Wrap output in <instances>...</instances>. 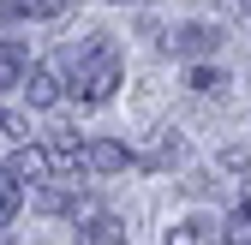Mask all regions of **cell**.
Wrapping results in <instances>:
<instances>
[{"instance_id": "obj_7", "label": "cell", "mask_w": 251, "mask_h": 245, "mask_svg": "<svg viewBox=\"0 0 251 245\" xmlns=\"http://www.w3.org/2000/svg\"><path fill=\"white\" fill-rule=\"evenodd\" d=\"M12 173H18V179H30V186L54 179V149H48V144H18V156H12Z\"/></svg>"}, {"instance_id": "obj_14", "label": "cell", "mask_w": 251, "mask_h": 245, "mask_svg": "<svg viewBox=\"0 0 251 245\" xmlns=\"http://www.w3.org/2000/svg\"><path fill=\"white\" fill-rule=\"evenodd\" d=\"M0 138H12V144H24L30 132H24V120L18 114H6V108H0Z\"/></svg>"}, {"instance_id": "obj_11", "label": "cell", "mask_w": 251, "mask_h": 245, "mask_svg": "<svg viewBox=\"0 0 251 245\" xmlns=\"http://www.w3.org/2000/svg\"><path fill=\"white\" fill-rule=\"evenodd\" d=\"M168 245H222V227L215 221H179L168 233Z\"/></svg>"}, {"instance_id": "obj_6", "label": "cell", "mask_w": 251, "mask_h": 245, "mask_svg": "<svg viewBox=\"0 0 251 245\" xmlns=\"http://www.w3.org/2000/svg\"><path fill=\"white\" fill-rule=\"evenodd\" d=\"M78 245H126V221L108 216V209H90L78 221Z\"/></svg>"}, {"instance_id": "obj_12", "label": "cell", "mask_w": 251, "mask_h": 245, "mask_svg": "<svg viewBox=\"0 0 251 245\" xmlns=\"http://www.w3.org/2000/svg\"><path fill=\"white\" fill-rule=\"evenodd\" d=\"M222 245H251V197L233 203V216L222 221Z\"/></svg>"}, {"instance_id": "obj_2", "label": "cell", "mask_w": 251, "mask_h": 245, "mask_svg": "<svg viewBox=\"0 0 251 245\" xmlns=\"http://www.w3.org/2000/svg\"><path fill=\"white\" fill-rule=\"evenodd\" d=\"M215 48H222V24L192 18V24H174V30H168V54H174V60H209Z\"/></svg>"}, {"instance_id": "obj_1", "label": "cell", "mask_w": 251, "mask_h": 245, "mask_svg": "<svg viewBox=\"0 0 251 245\" xmlns=\"http://www.w3.org/2000/svg\"><path fill=\"white\" fill-rule=\"evenodd\" d=\"M60 72H66V90L84 102V108H102L114 90H120V42L114 36H84V42H66L60 48Z\"/></svg>"}, {"instance_id": "obj_9", "label": "cell", "mask_w": 251, "mask_h": 245, "mask_svg": "<svg viewBox=\"0 0 251 245\" xmlns=\"http://www.w3.org/2000/svg\"><path fill=\"white\" fill-rule=\"evenodd\" d=\"M72 0H0V18H60Z\"/></svg>"}, {"instance_id": "obj_10", "label": "cell", "mask_w": 251, "mask_h": 245, "mask_svg": "<svg viewBox=\"0 0 251 245\" xmlns=\"http://www.w3.org/2000/svg\"><path fill=\"white\" fill-rule=\"evenodd\" d=\"M18 209H24V179L12 168H0V227H12Z\"/></svg>"}, {"instance_id": "obj_13", "label": "cell", "mask_w": 251, "mask_h": 245, "mask_svg": "<svg viewBox=\"0 0 251 245\" xmlns=\"http://www.w3.org/2000/svg\"><path fill=\"white\" fill-rule=\"evenodd\" d=\"M185 84H192L198 96H222V90H227V78L215 72V66H192V78H185Z\"/></svg>"}, {"instance_id": "obj_8", "label": "cell", "mask_w": 251, "mask_h": 245, "mask_svg": "<svg viewBox=\"0 0 251 245\" xmlns=\"http://www.w3.org/2000/svg\"><path fill=\"white\" fill-rule=\"evenodd\" d=\"M24 72H30V54H24V42L0 36V90H18V84H24Z\"/></svg>"}, {"instance_id": "obj_5", "label": "cell", "mask_w": 251, "mask_h": 245, "mask_svg": "<svg viewBox=\"0 0 251 245\" xmlns=\"http://www.w3.org/2000/svg\"><path fill=\"white\" fill-rule=\"evenodd\" d=\"M138 156L126 144H114V138H96V144H84V173H126Z\"/></svg>"}, {"instance_id": "obj_3", "label": "cell", "mask_w": 251, "mask_h": 245, "mask_svg": "<svg viewBox=\"0 0 251 245\" xmlns=\"http://www.w3.org/2000/svg\"><path fill=\"white\" fill-rule=\"evenodd\" d=\"M30 203H36L42 216H78V209H84V197H78V179H42Z\"/></svg>"}, {"instance_id": "obj_4", "label": "cell", "mask_w": 251, "mask_h": 245, "mask_svg": "<svg viewBox=\"0 0 251 245\" xmlns=\"http://www.w3.org/2000/svg\"><path fill=\"white\" fill-rule=\"evenodd\" d=\"M18 90H24V102H30V108H54L60 96H66V78H60L54 66H30Z\"/></svg>"}]
</instances>
